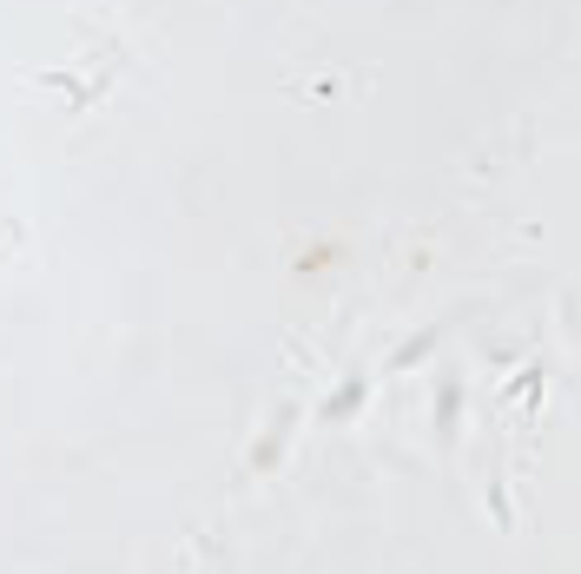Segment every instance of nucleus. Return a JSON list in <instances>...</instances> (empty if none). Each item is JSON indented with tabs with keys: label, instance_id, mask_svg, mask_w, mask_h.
I'll list each match as a JSON object with an SVG mask.
<instances>
[]
</instances>
